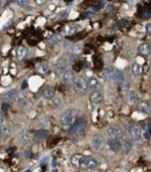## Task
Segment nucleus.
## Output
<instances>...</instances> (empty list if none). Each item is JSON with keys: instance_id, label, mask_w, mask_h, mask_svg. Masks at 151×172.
<instances>
[{"instance_id": "nucleus-6", "label": "nucleus", "mask_w": 151, "mask_h": 172, "mask_svg": "<svg viewBox=\"0 0 151 172\" xmlns=\"http://www.w3.org/2000/svg\"><path fill=\"white\" fill-rule=\"evenodd\" d=\"M106 133L110 139H120L123 136V131L118 126H111L106 130Z\"/></svg>"}, {"instance_id": "nucleus-23", "label": "nucleus", "mask_w": 151, "mask_h": 172, "mask_svg": "<svg viewBox=\"0 0 151 172\" xmlns=\"http://www.w3.org/2000/svg\"><path fill=\"white\" fill-rule=\"evenodd\" d=\"M139 52L143 55H147L150 53V46L148 44H143L139 46Z\"/></svg>"}, {"instance_id": "nucleus-2", "label": "nucleus", "mask_w": 151, "mask_h": 172, "mask_svg": "<svg viewBox=\"0 0 151 172\" xmlns=\"http://www.w3.org/2000/svg\"><path fill=\"white\" fill-rule=\"evenodd\" d=\"M76 119V113L73 110H68L60 118V121L63 125H70L75 122Z\"/></svg>"}, {"instance_id": "nucleus-28", "label": "nucleus", "mask_w": 151, "mask_h": 172, "mask_svg": "<svg viewBox=\"0 0 151 172\" xmlns=\"http://www.w3.org/2000/svg\"><path fill=\"white\" fill-rule=\"evenodd\" d=\"M64 31H65V33H66V34L70 35V34H74L77 32V28L74 25H67L66 27H65Z\"/></svg>"}, {"instance_id": "nucleus-41", "label": "nucleus", "mask_w": 151, "mask_h": 172, "mask_svg": "<svg viewBox=\"0 0 151 172\" xmlns=\"http://www.w3.org/2000/svg\"><path fill=\"white\" fill-rule=\"evenodd\" d=\"M93 16H94V13H93V12H91V11L86 12V17H92Z\"/></svg>"}, {"instance_id": "nucleus-42", "label": "nucleus", "mask_w": 151, "mask_h": 172, "mask_svg": "<svg viewBox=\"0 0 151 172\" xmlns=\"http://www.w3.org/2000/svg\"><path fill=\"white\" fill-rule=\"evenodd\" d=\"M4 122V114L2 111H0V124H2Z\"/></svg>"}, {"instance_id": "nucleus-8", "label": "nucleus", "mask_w": 151, "mask_h": 172, "mask_svg": "<svg viewBox=\"0 0 151 172\" xmlns=\"http://www.w3.org/2000/svg\"><path fill=\"white\" fill-rule=\"evenodd\" d=\"M124 79H125V75L122 72H120L118 70H114L113 74L111 75L110 81L116 83H122L124 81Z\"/></svg>"}, {"instance_id": "nucleus-7", "label": "nucleus", "mask_w": 151, "mask_h": 172, "mask_svg": "<svg viewBox=\"0 0 151 172\" xmlns=\"http://www.w3.org/2000/svg\"><path fill=\"white\" fill-rule=\"evenodd\" d=\"M91 144H92L93 148L96 149H101L104 145V140L102 138V136L99 134H96L93 136V138L91 140Z\"/></svg>"}, {"instance_id": "nucleus-34", "label": "nucleus", "mask_w": 151, "mask_h": 172, "mask_svg": "<svg viewBox=\"0 0 151 172\" xmlns=\"http://www.w3.org/2000/svg\"><path fill=\"white\" fill-rule=\"evenodd\" d=\"M127 20H119L118 22L116 24V26L118 27H123L125 25H127Z\"/></svg>"}, {"instance_id": "nucleus-29", "label": "nucleus", "mask_w": 151, "mask_h": 172, "mask_svg": "<svg viewBox=\"0 0 151 172\" xmlns=\"http://www.w3.org/2000/svg\"><path fill=\"white\" fill-rule=\"evenodd\" d=\"M113 71H114V69H113V68H106V69H105V70H104V72H103V75H104V77L106 79V80L110 81L111 75H112V74H113Z\"/></svg>"}, {"instance_id": "nucleus-20", "label": "nucleus", "mask_w": 151, "mask_h": 172, "mask_svg": "<svg viewBox=\"0 0 151 172\" xmlns=\"http://www.w3.org/2000/svg\"><path fill=\"white\" fill-rule=\"evenodd\" d=\"M59 61H61L62 63L66 64V65H67V64H70L74 62V57L72 54H65Z\"/></svg>"}, {"instance_id": "nucleus-26", "label": "nucleus", "mask_w": 151, "mask_h": 172, "mask_svg": "<svg viewBox=\"0 0 151 172\" xmlns=\"http://www.w3.org/2000/svg\"><path fill=\"white\" fill-rule=\"evenodd\" d=\"M70 52L72 54H79L82 52V45H75L71 47Z\"/></svg>"}, {"instance_id": "nucleus-17", "label": "nucleus", "mask_w": 151, "mask_h": 172, "mask_svg": "<svg viewBox=\"0 0 151 172\" xmlns=\"http://www.w3.org/2000/svg\"><path fill=\"white\" fill-rule=\"evenodd\" d=\"M63 80L65 83H69L74 80V73L72 71H66L63 74Z\"/></svg>"}, {"instance_id": "nucleus-32", "label": "nucleus", "mask_w": 151, "mask_h": 172, "mask_svg": "<svg viewBox=\"0 0 151 172\" xmlns=\"http://www.w3.org/2000/svg\"><path fill=\"white\" fill-rule=\"evenodd\" d=\"M129 88H130V83H129V82H125L123 86H122V91L124 92H128Z\"/></svg>"}, {"instance_id": "nucleus-35", "label": "nucleus", "mask_w": 151, "mask_h": 172, "mask_svg": "<svg viewBox=\"0 0 151 172\" xmlns=\"http://www.w3.org/2000/svg\"><path fill=\"white\" fill-rule=\"evenodd\" d=\"M53 103H54L55 106H56V107H57L58 105H60V103H61V99H60V98H58V97H56V98H55V99H54Z\"/></svg>"}, {"instance_id": "nucleus-22", "label": "nucleus", "mask_w": 151, "mask_h": 172, "mask_svg": "<svg viewBox=\"0 0 151 172\" xmlns=\"http://www.w3.org/2000/svg\"><path fill=\"white\" fill-rule=\"evenodd\" d=\"M27 54V49L24 46H20L18 49H17V57L20 59V60H22L24 59L26 55Z\"/></svg>"}, {"instance_id": "nucleus-11", "label": "nucleus", "mask_w": 151, "mask_h": 172, "mask_svg": "<svg viewBox=\"0 0 151 172\" xmlns=\"http://www.w3.org/2000/svg\"><path fill=\"white\" fill-rule=\"evenodd\" d=\"M32 139H33V137H32L31 133L27 132V131H23V132H21L20 135H19V140L24 145L30 144L31 141H32Z\"/></svg>"}, {"instance_id": "nucleus-36", "label": "nucleus", "mask_w": 151, "mask_h": 172, "mask_svg": "<svg viewBox=\"0 0 151 172\" xmlns=\"http://www.w3.org/2000/svg\"><path fill=\"white\" fill-rule=\"evenodd\" d=\"M102 6H103V3H98L97 5H95L93 6V8H94V10H99Z\"/></svg>"}, {"instance_id": "nucleus-30", "label": "nucleus", "mask_w": 151, "mask_h": 172, "mask_svg": "<svg viewBox=\"0 0 151 172\" xmlns=\"http://www.w3.org/2000/svg\"><path fill=\"white\" fill-rule=\"evenodd\" d=\"M131 149H132V142L127 140L124 143V151L126 152V154H128L131 151Z\"/></svg>"}, {"instance_id": "nucleus-33", "label": "nucleus", "mask_w": 151, "mask_h": 172, "mask_svg": "<svg viewBox=\"0 0 151 172\" xmlns=\"http://www.w3.org/2000/svg\"><path fill=\"white\" fill-rule=\"evenodd\" d=\"M8 110H9V105H8V103H4L3 105H2V111H3L5 114H8Z\"/></svg>"}, {"instance_id": "nucleus-25", "label": "nucleus", "mask_w": 151, "mask_h": 172, "mask_svg": "<svg viewBox=\"0 0 151 172\" xmlns=\"http://www.w3.org/2000/svg\"><path fill=\"white\" fill-rule=\"evenodd\" d=\"M49 132L47 130H38L35 131V136L38 139H45L47 137H48Z\"/></svg>"}, {"instance_id": "nucleus-19", "label": "nucleus", "mask_w": 151, "mask_h": 172, "mask_svg": "<svg viewBox=\"0 0 151 172\" xmlns=\"http://www.w3.org/2000/svg\"><path fill=\"white\" fill-rule=\"evenodd\" d=\"M97 167V161L94 159V158H87V167L86 169H93Z\"/></svg>"}, {"instance_id": "nucleus-21", "label": "nucleus", "mask_w": 151, "mask_h": 172, "mask_svg": "<svg viewBox=\"0 0 151 172\" xmlns=\"http://www.w3.org/2000/svg\"><path fill=\"white\" fill-rule=\"evenodd\" d=\"M54 95H55L54 89L52 87H50V86H47L44 91V96L47 99H52L54 97Z\"/></svg>"}, {"instance_id": "nucleus-47", "label": "nucleus", "mask_w": 151, "mask_h": 172, "mask_svg": "<svg viewBox=\"0 0 151 172\" xmlns=\"http://www.w3.org/2000/svg\"><path fill=\"white\" fill-rule=\"evenodd\" d=\"M25 172H32V171H31L30 169H26V170Z\"/></svg>"}, {"instance_id": "nucleus-15", "label": "nucleus", "mask_w": 151, "mask_h": 172, "mask_svg": "<svg viewBox=\"0 0 151 172\" xmlns=\"http://www.w3.org/2000/svg\"><path fill=\"white\" fill-rule=\"evenodd\" d=\"M138 108L143 113H148L150 111V105L148 102L141 101L138 103Z\"/></svg>"}, {"instance_id": "nucleus-9", "label": "nucleus", "mask_w": 151, "mask_h": 172, "mask_svg": "<svg viewBox=\"0 0 151 172\" xmlns=\"http://www.w3.org/2000/svg\"><path fill=\"white\" fill-rule=\"evenodd\" d=\"M107 144H109V147L110 148L111 150L113 151H119L121 149L122 144H121V141L118 139H110L107 141Z\"/></svg>"}, {"instance_id": "nucleus-4", "label": "nucleus", "mask_w": 151, "mask_h": 172, "mask_svg": "<svg viewBox=\"0 0 151 172\" xmlns=\"http://www.w3.org/2000/svg\"><path fill=\"white\" fill-rule=\"evenodd\" d=\"M127 131L130 135L131 139L133 140V141L135 142H139L140 140H141V137H142V132H141V130L138 126L136 125H131L129 126V128L127 129Z\"/></svg>"}, {"instance_id": "nucleus-18", "label": "nucleus", "mask_w": 151, "mask_h": 172, "mask_svg": "<svg viewBox=\"0 0 151 172\" xmlns=\"http://www.w3.org/2000/svg\"><path fill=\"white\" fill-rule=\"evenodd\" d=\"M63 40V36L61 34H54L52 35L51 37H50L48 39V44L50 45H55V44H57V43H59Z\"/></svg>"}, {"instance_id": "nucleus-27", "label": "nucleus", "mask_w": 151, "mask_h": 172, "mask_svg": "<svg viewBox=\"0 0 151 172\" xmlns=\"http://www.w3.org/2000/svg\"><path fill=\"white\" fill-rule=\"evenodd\" d=\"M132 72L135 75H139L142 73V67L138 63H134L132 66Z\"/></svg>"}, {"instance_id": "nucleus-39", "label": "nucleus", "mask_w": 151, "mask_h": 172, "mask_svg": "<svg viewBox=\"0 0 151 172\" xmlns=\"http://www.w3.org/2000/svg\"><path fill=\"white\" fill-rule=\"evenodd\" d=\"M48 160V157L47 156H45V157H43L42 158V160H40V165H43V164H46L47 161Z\"/></svg>"}, {"instance_id": "nucleus-5", "label": "nucleus", "mask_w": 151, "mask_h": 172, "mask_svg": "<svg viewBox=\"0 0 151 172\" xmlns=\"http://www.w3.org/2000/svg\"><path fill=\"white\" fill-rule=\"evenodd\" d=\"M86 127V120L84 118H80L77 120H76L75 122L72 124V126L69 128L68 132L70 134H75L81 131L82 130H84V128Z\"/></svg>"}, {"instance_id": "nucleus-46", "label": "nucleus", "mask_w": 151, "mask_h": 172, "mask_svg": "<svg viewBox=\"0 0 151 172\" xmlns=\"http://www.w3.org/2000/svg\"><path fill=\"white\" fill-rule=\"evenodd\" d=\"M146 29L148 33H150V23H148L147 24V26H146Z\"/></svg>"}, {"instance_id": "nucleus-12", "label": "nucleus", "mask_w": 151, "mask_h": 172, "mask_svg": "<svg viewBox=\"0 0 151 172\" xmlns=\"http://www.w3.org/2000/svg\"><path fill=\"white\" fill-rule=\"evenodd\" d=\"M17 91L16 89H11L8 92H6L3 95V100L6 103L12 102L13 100H15V98L17 97Z\"/></svg>"}, {"instance_id": "nucleus-31", "label": "nucleus", "mask_w": 151, "mask_h": 172, "mask_svg": "<svg viewBox=\"0 0 151 172\" xmlns=\"http://www.w3.org/2000/svg\"><path fill=\"white\" fill-rule=\"evenodd\" d=\"M38 71L40 72L41 74H47L48 72V66L47 64H41L38 68Z\"/></svg>"}, {"instance_id": "nucleus-1", "label": "nucleus", "mask_w": 151, "mask_h": 172, "mask_svg": "<svg viewBox=\"0 0 151 172\" xmlns=\"http://www.w3.org/2000/svg\"><path fill=\"white\" fill-rule=\"evenodd\" d=\"M74 88L77 94H85L88 90V82L83 77H77L73 80Z\"/></svg>"}, {"instance_id": "nucleus-43", "label": "nucleus", "mask_w": 151, "mask_h": 172, "mask_svg": "<svg viewBox=\"0 0 151 172\" xmlns=\"http://www.w3.org/2000/svg\"><path fill=\"white\" fill-rule=\"evenodd\" d=\"M144 14H145V15H144V17H150V11L149 10L146 11Z\"/></svg>"}, {"instance_id": "nucleus-44", "label": "nucleus", "mask_w": 151, "mask_h": 172, "mask_svg": "<svg viewBox=\"0 0 151 172\" xmlns=\"http://www.w3.org/2000/svg\"><path fill=\"white\" fill-rule=\"evenodd\" d=\"M113 9V6L112 5H107L106 6V10L107 11H111Z\"/></svg>"}, {"instance_id": "nucleus-13", "label": "nucleus", "mask_w": 151, "mask_h": 172, "mask_svg": "<svg viewBox=\"0 0 151 172\" xmlns=\"http://www.w3.org/2000/svg\"><path fill=\"white\" fill-rule=\"evenodd\" d=\"M0 135H1V137L4 139L9 138L11 135V130H10L9 126L6 125V124L1 125V127H0Z\"/></svg>"}, {"instance_id": "nucleus-45", "label": "nucleus", "mask_w": 151, "mask_h": 172, "mask_svg": "<svg viewBox=\"0 0 151 172\" xmlns=\"http://www.w3.org/2000/svg\"><path fill=\"white\" fill-rule=\"evenodd\" d=\"M26 86H27V83L25 81V82L23 83L22 86H21V88H22V89H26Z\"/></svg>"}, {"instance_id": "nucleus-37", "label": "nucleus", "mask_w": 151, "mask_h": 172, "mask_svg": "<svg viewBox=\"0 0 151 172\" xmlns=\"http://www.w3.org/2000/svg\"><path fill=\"white\" fill-rule=\"evenodd\" d=\"M25 156L27 158V159H32L33 158V154L31 153V151H29V150H26L25 152Z\"/></svg>"}, {"instance_id": "nucleus-16", "label": "nucleus", "mask_w": 151, "mask_h": 172, "mask_svg": "<svg viewBox=\"0 0 151 172\" xmlns=\"http://www.w3.org/2000/svg\"><path fill=\"white\" fill-rule=\"evenodd\" d=\"M88 85L90 86V87L93 89V90H95V91H97L98 89H100V87H101V84H100L99 81L97 80V79L96 77H91L89 78V80H88Z\"/></svg>"}, {"instance_id": "nucleus-40", "label": "nucleus", "mask_w": 151, "mask_h": 172, "mask_svg": "<svg viewBox=\"0 0 151 172\" xmlns=\"http://www.w3.org/2000/svg\"><path fill=\"white\" fill-rule=\"evenodd\" d=\"M17 3L21 6V8H22V6H25L27 4V2L26 1H24V0H22V1H17Z\"/></svg>"}, {"instance_id": "nucleus-24", "label": "nucleus", "mask_w": 151, "mask_h": 172, "mask_svg": "<svg viewBox=\"0 0 151 172\" xmlns=\"http://www.w3.org/2000/svg\"><path fill=\"white\" fill-rule=\"evenodd\" d=\"M127 98H128V102L130 103H136V102H138V94H136V92H133V91H131V92H128Z\"/></svg>"}, {"instance_id": "nucleus-38", "label": "nucleus", "mask_w": 151, "mask_h": 172, "mask_svg": "<svg viewBox=\"0 0 151 172\" xmlns=\"http://www.w3.org/2000/svg\"><path fill=\"white\" fill-rule=\"evenodd\" d=\"M143 136H144V138L145 139H149L150 138V131H145L143 132Z\"/></svg>"}, {"instance_id": "nucleus-10", "label": "nucleus", "mask_w": 151, "mask_h": 172, "mask_svg": "<svg viewBox=\"0 0 151 172\" xmlns=\"http://www.w3.org/2000/svg\"><path fill=\"white\" fill-rule=\"evenodd\" d=\"M89 99L93 104H98L103 101V95L99 91H94L91 92Z\"/></svg>"}, {"instance_id": "nucleus-14", "label": "nucleus", "mask_w": 151, "mask_h": 172, "mask_svg": "<svg viewBox=\"0 0 151 172\" xmlns=\"http://www.w3.org/2000/svg\"><path fill=\"white\" fill-rule=\"evenodd\" d=\"M66 68H67V65L64 63H62L61 61H58L56 63L54 64V70L56 73L58 74L65 73V72H66Z\"/></svg>"}, {"instance_id": "nucleus-3", "label": "nucleus", "mask_w": 151, "mask_h": 172, "mask_svg": "<svg viewBox=\"0 0 151 172\" xmlns=\"http://www.w3.org/2000/svg\"><path fill=\"white\" fill-rule=\"evenodd\" d=\"M71 163L78 168L86 169L87 167V157L83 156L82 154H75L71 158Z\"/></svg>"}]
</instances>
